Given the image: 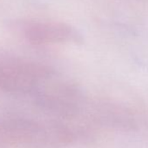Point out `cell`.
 I'll list each match as a JSON object with an SVG mask.
<instances>
[{"instance_id": "6da1fadb", "label": "cell", "mask_w": 148, "mask_h": 148, "mask_svg": "<svg viewBox=\"0 0 148 148\" xmlns=\"http://www.w3.org/2000/svg\"><path fill=\"white\" fill-rule=\"evenodd\" d=\"M21 34L35 44H59L79 40L78 32L71 26L58 22L28 21L19 26Z\"/></svg>"}]
</instances>
